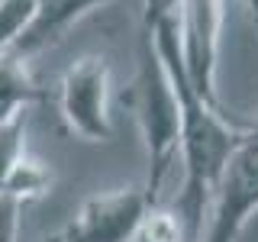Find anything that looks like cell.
Wrapping results in <instances>:
<instances>
[{"label": "cell", "instance_id": "obj_3", "mask_svg": "<svg viewBox=\"0 0 258 242\" xmlns=\"http://www.w3.org/2000/svg\"><path fill=\"white\" fill-rule=\"evenodd\" d=\"M207 213L210 223L200 242H236L245 223L258 213V123L248 126L232 149Z\"/></svg>", "mask_w": 258, "mask_h": 242}, {"label": "cell", "instance_id": "obj_4", "mask_svg": "<svg viewBox=\"0 0 258 242\" xmlns=\"http://www.w3.org/2000/svg\"><path fill=\"white\" fill-rule=\"evenodd\" d=\"M110 65L100 55L78 58L58 81V110L68 133L84 142L113 139V113H110Z\"/></svg>", "mask_w": 258, "mask_h": 242}, {"label": "cell", "instance_id": "obj_1", "mask_svg": "<svg viewBox=\"0 0 258 242\" xmlns=\"http://www.w3.org/2000/svg\"><path fill=\"white\" fill-rule=\"evenodd\" d=\"M152 45L158 58L165 62L171 75L174 94H177V110H181V139H177V158L184 165V184L174 200L171 213L184 226L187 242H200L204 236V216L210 210L213 191L220 184V174L229 161L232 149L242 142L252 123H239L216 103L204 100L190 87L181 68V45H177V7L161 13L158 20L149 23Z\"/></svg>", "mask_w": 258, "mask_h": 242}, {"label": "cell", "instance_id": "obj_5", "mask_svg": "<svg viewBox=\"0 0 258 242\" xmlns=\"http://www.w3.org/2000/svg\"><path fill=\"white\" fill-rule=\"evenodd\" d=\"M220 29L223 0H177V45H181L184 78L204 100L216 103V107H223L220 94H216Z\"/></svg>", "mask_w": 258, "mask_h": 242}, {"label": "cell", "instance_id": "obj_10", "mask_svg": "<svg viewBox=\"0 0 258 242\" xmlns=\"http://www.w3.org/2000/svg\"><path fill=\"white\" fill-rule=\"evenodd\" d=\"M26 200L10 191H0V242H20V220Z\"/></svg>", "mask_w": 258, "mask_h": 242}, {"label": "cell", "instance_id": "obj_8", "mask_svg": "<svg viewBox=\"0 0 258 242\" xmlns=\"http://www.w3.org/2000/svg\"><path fill=\"white\" fill-rule=\"evenodd\" d=\"M36 97L39 91L26 71V58L13 52H0V123L26 116V107Z\"/></svg>", "mask_w": 258, "mask_h": 242}, {"label": "cell", "instance_id": "obj_9", "mask_svg": "<svg viewBox=\"0 0 258 242\" xmlns=\"http://www.w3.org/2000/svg\"><path fill=\"white\" fill-rule=\"evenodd\" d=\"M26 116H16L10 123H0V191L10 184L13 171L26 158Z\"/></svg>", "mask_w": 258, "mask_h": 242}, {"label": "cell", "instance_id": "obj_7", "mask_svg": "<svg viewBox=\"0 0 258 242\" xmlns=\"http://www.w3.org/2000/svg\"><path fill=\"white\" fill-rule=\"evenodd\" d=\"M103 4H110V0H36L29 26L23 29V36L13 42L10 52L20 58H32V55L45 52L55 42H61L78 20H84L91 10Z\"/></svg>", "mask_w": 258, "mask_h": 242}, {"label": "cell", "instance_id": "obj_12", "mask_svg": "<svg viewBox=\"0 0 258 242\" xmlns=\"http://www.w3.org/2000/svg\"><path fill=\"white\" fill-rule=\"evenodd\" d=\"M20 242H26V239H20Z\"/></svg>", "mask_w": 258, "mask_h": 242}, {"label": "cell", "instance_id": "obj_11", "mask_svg": "<svg viewBox=\"0 0 258 242\" xmlns=\"http://www.w3.org/2000/svg\"><path fill=\"white\" fill-rule=\"evenodd\" d=\"M252 4V16H255V32H258V0H248Z\"/></svg>", "mask_w": 258, "mask_h": 242}, {"label": "cell", "instance_id": "obj_2", "mask_svg": "<svg viewBox=\"0 0 258 242\" xmlns=\"http://www.w3.org/2000/svg\"><path fill=\"white\" fill-rule=\"evenodd\" d=\"M129 110L136 116V126L142 133L145 158H149V181H145V197L152 207L161 204V188L177 161V139H181V110H177V94L171 84L165 62L158 58L152 39L145 36L139 71L126 97Z\"/></svg>", "mask_w": 258, "mask_h": 242}, {"label": "cell", "instance_id": "obj_6", "mask_svg": "<svg viewBox=\"0 0 258 242\" xmlns=\"http://www.w3.org/2000/svg\"><path fill=\"white\" fill-rule=\"evenodd\" d=\"M149 210L152 204L142 188L94 194L68 220L58 242H136Z\"/></svg>", "mask_w": 258, "mask_h": 242}]
</instances>
